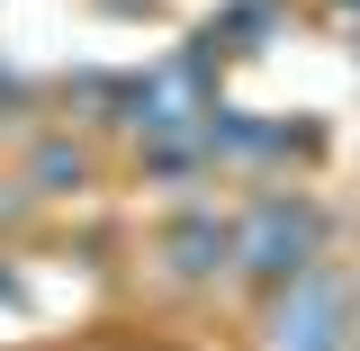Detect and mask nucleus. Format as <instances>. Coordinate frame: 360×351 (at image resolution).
I'll use <instances>...</instances> for the list:
<instances>
[{
    "instance_id": "obj_6",
    "label": "nucleus",
    "mask_w": 360,
    "mask_h": 351,
    "mask_svg": "<svg viewBox=\"0 0 360 351\" xmlns=\"http://www.w3.org/2000/svg\"><path fill=\"white\" fill-rule=\"evenodd\" d=\"M18 208H27V189H9V180H0V225L18 217Z\"/></svg>"
},
{
    "instance_id": "obj_4",
    "label": "nucleus",
    "mask_w": 360,
    "mask_h": 351,
    "mask_svg": "<svg viewBox=\"0 0 360 351\" xmlns=\"http://www.w3.org/2000/svg\"><path fill=\"white\" fill-rule=\"evenodd\" d=\"M307 127H262V117H234L217 108V162H279V153H297Z\"/></svg>"
},
{
    "instance_id": "obj_2",
    "label": "nucleus",
    "mask_w": 360,
    "mask_h": 351,
    "mask_svg": "<svg viewBox=\"0 0 360 351\" xmlns=\"http://www.w3.org/2000/svg\"><path fill=\"white\" fill-rule=\"evenodd\" d=\"M262 351H352V298L333 270H297L279 279V298L262 315Z\"/></svg>"
},
{
    "instance_id": "obj_3",
    "label": "nucleus",
    "mask_w": 360,
    "mask_h": 351,
    "mask_svg": "<svg viewBox=\"0 0 360 351\" xmlns=\"http://www.w3.org/2000/svg\"><path fill=\"white\" fill-rule=\"evenodd\" d=\"M162 262H172V279H217V270H234V225L217 208H189L162 234Z\"/></svg>"
},
{
    "instance_id": "obj_7",
    "label": "nucleus",
    "mask_w": 360,
    "mask_h": 351,
    "mask_svg": "<svg viewBox=\"0 0 360 351\" xmlns=\"http://www.w3.org/2000/svg\"><path fill=\"white\" fill-rule=\"evenodd\" d=\"M18 99H27V90H18V82H9V72H0V108H18Z\"/></svg>"
},
{
    "instance_id": "obj_8",
    "label": "nucleus",
    "mask_w": 360,
    "mask_h": 351,
    "mask_svg": "<svg viewBox=\"0 0 360 351\" xmlns=\"http://www.w3.org/2000/svg\"><path fill=\"white\" fill-rule=\"evenodd\" d=\"M0 298H9V270H0Z\"/></svg>"
},
{
    "instance_id": "obj_5",
    "label": "nucleus",
    "mask_w": 360,
    "mask_h": 351,
    "mask_svg": "<svg viewBox=\"0 0 360 351\" xmlns=\"http://www.w3.org/2000/svg\"><path fill=\"white\" fill-rule=\"evenodd\" d=\"M37 180H45V189H63V180L82 189V180H90V153H82V144H37Z\"/></svg>"
},
{
    "instance_id": "obj_1",
    "label": "nucleus",
    "mask_w": 360,
    "mask_h": 351,
    "mask_svg": "<svg viewBox=\"0 0 360 351\" xmlns=\"http://www.w3.org/2000/svg\"><path fill=\"white\" fill-rule=\"evenodd\" d=\"M315 243H324V217L307 198H288V189H270V198H252L234 217V270H252L270 288L297 279V270H315Z\"/></svg>"
}]
</instances>
